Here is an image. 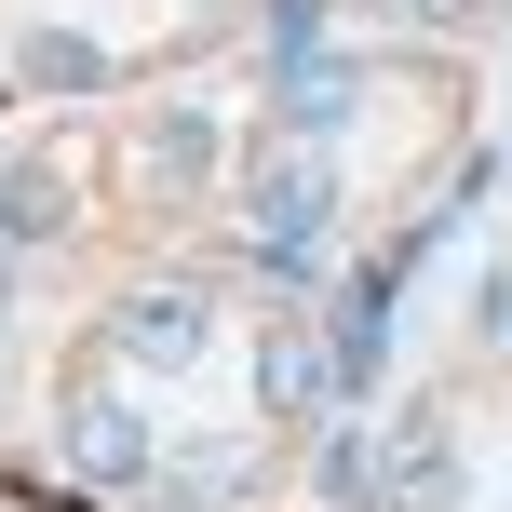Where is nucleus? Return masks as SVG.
<instances>
[{
  "label": "nucleus",
  "instance_id": "3",
  "mask_svg": "<svg viewBox=\"0 0 512 512\" xmlns=\"http://www.w3.org/2000/svg\"><path fill=\"white\" fill-rule=\"evenodd\" d=\"M68 230V176H54V162H14V176H0V243H54Z\"/></svg>",
  "mask_w": 512,
  "mask_h": 512
},
{
  "label": "nucleus",
  "instance_id": "2",
  "mask_svg": "<svg viewBox=\"0 0 512 512\" xmlns=\"http://www.w3.org/2000/svg\"><path fill=\"white\" fill-rule=\"evenodd\" d=\"M122 351H135V364H189V351H203V297H189V283L122 297Z\"/></svg>",
  "mask_w": 512,
  "mask_h": 512
},
{
  "label": "nucleus",
  "instance_id": "5",
  "mask_svg": "<svg viewBox=\"0 0 512 512\" xmlns=\"http://www.w3.org/2000/svg\"><path fill=\"white\" fill-rule=\"evenodd\" d=\"M27 81H68V95H81V81H108V54L95 41H27Z\"/></svg>",
  "mask_w": 512,
  "mask_h": 512
},
{
  "label": "nucleus",
  "instance_id": "4",
  "mask_svg": "<svg viewBox=\"0 0 512 512\" xmlns=\"http://www.w3.org/2000/svg\"><path fill=\"white\" fill-rule=\"evenodd\" d=\"M68 445H81V472H108V486H122V472H149V432H135V405H81V418H68Z\"/></svg>",
  "mask_w": 512,
  "mask_h": 512
},
{
  "label": "nucleus",
  "instance_id": "6",
  "mask_svg": "<svg viewBox=\"0 0 512 512\" xmlns=\"http://www.w3.org/2000/svg\"><path fill=\"white\" fill-rule=\"evenodd\" d=\"M0 310H14V256H0Z\"/></svg>",
  "mask_w": 512,
  "mask_h": 512
},
{
  "label": "nucleus",
  "instance_id": "1",
  "mask_svg": "<svg viewBox=\"0 0 512 512\" xmlns=\"http://www.w3.org/2000/svg\"><path fill=\"white\" fill-rule=\"evenodd\" d=\"M337 391H351V378H337V337H310V310H270V351H256V405L310 432Z\"/></svg>",
  "mask_w": 512,
  "mask_h": 512
}]
</instances>
